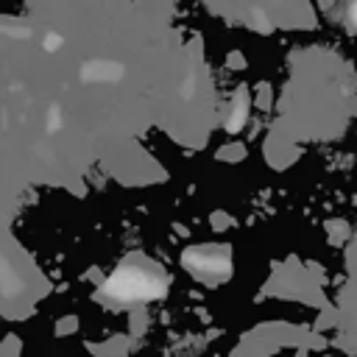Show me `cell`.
<instances>
[{
	"label": "cell",
	"instance_id": "cell-1",
	"mask_svg": "<svg viewBox=\"0 0 357 357\" xmlns=\"http://www.w3.org/2000/svg\"><path fill=\"white\" fill-rule=\"evenodd\" d=\"M349 22L357 28V0H351V3H349Z\"/></svg>",
	"mask_w": 357,
	"mask_h": 357
}]
</instances>
